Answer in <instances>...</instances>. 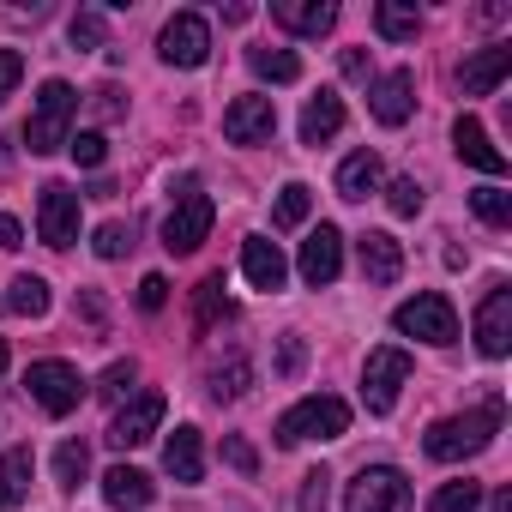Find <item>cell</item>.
Returning <instances> with one entry per match:
<instances>
[{
    "label": "cell",
    "mask_w": 512,
    "mask_h": 512,
    "mask_svg": "<svg viewBox=\"0 0 512 512\" xmlns=\"http://www.w3.org/2000/svg\"><path fill=\"white\" fill-rule=\"evenodd\" d=\"M350 428V404L320 392V398H302L278 416V446H302V440H338Z\"/></svg>",
    "instance_id": "obj_4"
},
{
    "label": "cell",
    "mask_w": 512,
    "mask_h": 512,
    "mask_svg": "<svg viewBox=\"0 0 512 512\" xmlns=\"http://www.w3.org/2000/svg\"><path fill=\"white\" fill-rule=\"evenodd\" d=\"M0 247H7V253H19V247H25V223H19L13 211H0Z\"/></svg>",
    "instance_id": "obj_44"
},
{
    "label": "cell",
    "mask_w": 512,
    "mask_h": 512,
    "mask_svg": "<svg viewBox=\"0 0 512 512\" xmlns=\"http://www.w3.org/2000/svg\"><path fill=\"white\" fill-rule=\"evenodd\" d=\"M344 79H368V55L362 49H344Z\"/></svg>",
    "instance_id": "obj_47"
},
{
    "label": "cell",
    "mask_w": 512,
    "mask_h": 512,
    "mask_svg": "<svg viewBox=\"0 0 512 512\" xmlns=\"http://www.w3.org/2000/svg\"><path fill=\"white\" fill-rule=\"evenodd\" d=\"M338 127H344V97L338 91L308 97V109H302V145H326Z\"/></svg>",
    "instance_id": "obj_23"
},
{
    "label": "cell",
    "mask_w": 512,
    "mask_h": 512,
    "mask_svg": "<svg viewBox=\"0 0 512 512\" xmlns=\"http://www.w3.org/2000/svg\"><path fill=\"white\" fill-rule=\"evenodd\" d=\"M229 314V296H223V278H205L199 290H193V320L199 326H217Z\"/></svg>",
    "instance_id": "obj_33"
},
{
    "label": "cell",
    "mask_w": 512,
    "mask_h": 512,
    "mask_svg": "<svg viewBox=\"0 0 512 512\" xmlns=\"http://www.w3.org/2000/svg\"><path fill=\"white\" fill-rule=\"evenodd\" d=\"M338 272H344V235H338L332 223H320V229L302 241V278H308L314 290H326V284H338Z\"/></svg>",
    "instance_id": "obj_15"
},
{
    "label": "cell",
    "mask_w": 512,
    "mask_h": 512,
    "mask_svg": "<svg viewBox=\"0 0 512 512\" xmlns=\"http://www.w3.org/2000/svg\"><path fill=\"white\" fill-rule=\"evenodd\" d=\"M97 115H103V121H121V115H127V109H121V91H115V85H103V91H97Z\"/></svg>",
    "instance_id": "obj_45"
},
{
    "label": "cell",
    "mask_w": 512,
    "mask_h": 512,
    "mask_svg": "<svg viewBox=\"0 0 512 512\" xmlns=\"http://www.w3.org/2000/svg\"><path fill=\"white\" fill-rule=\"evenodd\" d=\"M67 37H73V49H103V13H73V25H67Z\"/></svg>",
    "instance_id": "obj_37"
},
{
    "label": "cell",
    "mask_w": 512,
    "mask_h": 512,
    "mask_svg": "<svg viewBox=\"0 0 512 512\" xmlns=\"http://www.w3.org/2000/svg\"><path fill=\"white\" fill-rule=\"evenodd\" d=\"M344 512H410V476L392 464H362L344 494Z\"/></svg>",
    "instance_id": "obj_5"
},
{
    "label": "cell",
    "mask_w": 512,
    "mask_h": 512,
    "mask_svg": "<svg viewBox=\"0 0 512 512\" xmlns=\"http://www.w3.org/2000/svg\"><path fill=\"white\" fill-rule=\"evenodd\" d=\"M67 151H73V163H79V169H103L109 139H103V133H79V139H67Z\"/></svg>",
    "instance_id": "obj_38"
},
{
    "label": "cell",
    "mask_w": 512,
    "mask_h": 512,
    "mask_svg": "<svg viewBox=\"0 0 512 512\" xmlns=\"http://www.w3.org/2000/svg\"><path fill=\"white\" fill-rule=\"evenodd\" d=\"M241 272H247V284L253 290H284V278H290V260H284V247L278 241H266V235H247L241 241Z\"/></svg>",
    "instance_id": "obj_16"
},
{
    "label": "cell",
    "mask_w": 512,
    "mask_h": 512,
    "mask_svg": "<svg viewBox=\"0 0 512 512\" xmlns=\"http://www.w3.org/2000/svg\"><path fill=\"white\" fill-rule=\"evenodd\" d=\"M133 380H139V362H109V368H103V380H97V398L121 404V398L133 392Z\"/></svg>",
    "instance_id": "obj_34"
},
{
    "label": "cell",
    "mask_w": 512,
    "mask_h": 512,
    "mask_svg": "<svg viewBox=\"0 0 512 512\" xmlns=\"http://www.w3.org/2000/svg\"><path fill=\"white\" fill-rule=\"evenodd\" d=\"M37 235L49 247H73L79 241V193L67 181H49L43 199H37Z\"/></svg>",
    "instance_id": "obj_10"
},
{
    "label": "cell",
    "mask_w": 512,
    "mask_h": 512,
    "mask_svg": "<svg viewBox=\"0 0 512 512\" xmlns=\"http://www.w3.org/2000/svg\"><path fill=\"white\" fill-rule=\"evenodd\" d=\"M476 350H482L488 362H500V356L512 350V290H506V284H494V290L482 296V308H476Z\"/></svg>",
    "instance_id": "obj_13"
},
{
    "label": "cell",
    "mask_w": 512,
    "mask_h": 512,
    "mask_svg": "<svg viewBox=\"0 0 512 512\" xmlns=\"http://www.w3.org/2000/svg\"><path fill=\"white\" fill-rule=\"evenodd\" d=\"M211 217H217L211 193H205L193 175H181V181H175V205H169V217H163V247H169V253H199L205 235H211Z\"/></svg>",
    "instance_id": "obj_2"
},
{
    "label": "cell",
    "mask_w": 512,
    "mask_h": 512,
    "mask_svg": "<svg viewBox=\"0 0 512 512\" xmlns=\"http://www.w3.org/2000/svg\"><path fill=\"white\" fill-rule=\"evenodd\" d=\"M163 302H169V278H163V272H145V278H139V308H145V314H163Z\"/></svg>",
    "instance_id": "obj_41"
},
{
    "label": "cell",
    "mask_w": 512,
    "mask_h": 512,
    "mask_svg": "<svg viewBox=\"0 0 512 512\" xmlns=\"http://www.w3.org/2000/svg\"><path fill=\"white\" fill-rule=\"evenodd\" d=\"M482 506V482H440L434 488V500H428V512H476Z\"/></svg>",
    "instance_id": "obj_29"
},
{
    "label": "cell",
    "mask_w": 512,
    "mask_h": 512,
    "mask_svg": "<svg viewBox=\"0 0 512 512\" xmlns=\"http://www.w3.org/2000/svg\"><path fill=\"white\" fill-rule=\"evenodd\" d=\"M7 308L13 314H49V284L43 278H13V290H7Z\"/></svg>",
    "instance_id": "obj_32"
},
{
    "label": "cell",
    "mask_w": 512,
    "mask_h": 512,
    "mask_svg": "<svg viewBox=\"0 0 512 512\" xmlns=\"http://www.w3.org/2000/svg\"><path fill=\"white\" fill-rule=\"evenodd\" d=\"M392 326H398L404 338H422V344H458V308H452L440 290L410 296V302L392 314Z\"/></svg>",
    "instance_id": "obj_6"
},
{
    "label": "cell",
    "mask_w": 512,
    "mask_h": 512,
    "mask_svg": "<svg viewBox=\"0 0 512 512\" xmlns=\"http://www.w3.org/2000/svg\"><path fill=\"white\" fill-rule=\"evenodd\" d=\"M452 145H458V157H464L470 169H482V175H506V151L482 133L476 115H458V121H452Z\"/></svg>",
    "instance_id": "obj_17"
},
{
    "label": "cell",
    "mask_w": 512,
    "mask_h": 512,
    "mask_svg": "<svg viewBox=\"0 0 512 512\" xmlns=\"http://www.w3.org/2000/svg\"><path fill=\"white\" fill-rule=\"evenodd\" d=\"M25 386H31V398H37L49 416H73V410H79V398H85V380H79V368H73V362H31Z\"/></svg>",
    "instance_id": "obj_8"
},
{
    "label": "cell",
    "mask_w": 512,
    "mask_h": 512,
    "mask_svg": "<svg viewBox=\"0 0 512 512\" xmlns=\"http://www.w3.org/2000/svg\"><path fill=\"white\" fill-rule=\"evenodd\" d=\"M494 512H512V488H494V500H488Z\"/></svg>",
    "instance_id": "obj_48"
},
{
    "label": "cell",
    "mask_w": 512,
    "mask_h": 512,
    "mask_svg": "<svg viewBox=\"0 0 512 512\" xmlns=\"http://www.w3.org/2000/svg\"><path fill=\"white\" fill-rule=\"evenodd\" d=\"M73 115H79V91H73L67 79H49V85L37 91V109H31V121H25V145H31V157H49V151H61V145H67V127H73Z\"/></svg>",
    "instance_id": "obj_3"
},
{
    "label": "cell",
    "mask_w": 512,
    "mask_h": 512,
    "mask_svg": "<svg viewBox=\"0 0 512 512\" xmlns=\"http://www.w3.org/2000/svg\"><path fill=\"white\" fill-rule=\"evenodd\" d=\"M85 470H91L85 440H61V446H55V482H61V488H79V482H85Z\"/></svg>",
    "instance_id": "obj_30"
},
{
    "label": "cell",
    "mask_w": 512,
    "mask_h": 512,
    "mask_svg": "<svg viewBox=\"0 0 512 512\" xmlns=\"http://www.w3.org/2000/svg\"><path fill=\"white\" fill-rule=\"evenodd\" d=\"M31 470H37V452L31 446H13L7 458H0V512H13L31 494Z\"/></svg>",
    "instance_id": "obj_24"
},
{
    "label": "cell",
    "mask_w": 512,
    "mask_h": 512,
    "mask_svg": "<svg viewBox=\"0 0 512 512\" xmlns=\"http://www.w3.org/2000/svg\"><path fill=\"white\" fill-rule=\"evenodd\" d=\"M91 247H97V260H121L133 241H127V229H121V223H103V229L91 235Z\"/></svg>",
    "instance_id": "obj_40"
},
{
    "label": "cell",
    "mask_w": 512,
    "mask_h": 512,
    "mask_svg": "<svg viewBox=\"0 0 512 512\" xmlns=\"http://www.w3.org/2000/svg\"><path fill=\"white\" fill-rule=\"evenodd\" d=\"M0 374H7V338H0Z\"/></svg>",
    "instance_id": "obj_49"
},
{
    "label": "cell",
    "mask_w": 512,
    "mask_h": 512,
    "mask_svg": "<svg viewBox=\"0 0 512 512\" xmlns=\"http://www.w3.org/2000/svg\"><path fill=\"white\" fill-rule=\"evenodd\" d=\"M247 392V362L235 356L229 368H211V398H241Z\"/></svg>",
    "instance_id": "obj_39"
},
{
    "label": "cell",
    "mask_w": 512,
    "mask_h": 512,
    "mask_svg": "<svg viewBox=\"0 0 512 512\" xmlns=\"http://www.w3.org/2000/svg\"><path fill=\"white\" fill-rule=\"evenodd\" d=\"M223 458H229V464H235L241 476H253V470H260V452H253V446H247L241 434H229V440H223Z\"/></svg>",
    "instance_id": "obj_43"
},
{
    "label": "cell",
    "mask_w": 512,
    "mask_h": 512,
    "mask_svg": "<svg viewBox=\"0 0 512 512\" xmlns=\"http://www.w3.org/2000/svg\"><path fill=\"white\" fill-rule=\"evenodd\" d=\"M151 476L145 470H133V464H115V470H103V500L109 506H121V512H139V506H151Z\"/></svg>",
    "instance_id": "obj_21"
},
{
    "label": "cell",
    "mask_w": 512,
    "mask_h": 512,
    "mask_svg": "<svg viewBox=\"0 0 512 512\" xmlns=\"http://www.w3.org/2000/svg\"><path fill=\"white\" fill-rule=\"evenodd\" d=\"M380 157L374 151H350L344 163H338V193L344 199H368V193H380Z\"/></svg>",
    "instance_id": "obj_25"
},
{
    "label": "cell",
    "mask_w": 512,
    "mask_h": 512,
    "mask_svg": "<svg viewBox=\"0 0 512 512\" xmlns=\"http://www.w3.org/2000/svg\"><path fill=\"white\" fill-rule=\"evenodd\" d=\"M302 356H308V350H302V338L290 332V338H284V356H278V368H284V374H302Z\"/></svg>",
    "instance_id": "obj_46"
},
{
    "label": "cell",
    "mask_w": 512,
    "mask_h": 512,
    "mask_svg": "<svg viewBox=\"0 0 512 512\" xmlns=\"http://www.w3.org/2000/svg\"><path fill=\"white\" fill-rule=\"evenodd\" d=\"M374 31H380L386 43H410V37L422 31V13H416V7H398V0H380V7H374Z\"/></svg>",
    "instance_id": "obj_26"
},
{
    "label": "cell",
    "mask_w": 512,
    "mask_h": 512,
    "mask_svg": "<svg viewBox=\"0 0 512 512\" xmlns=\"http://www.w3.org/2000/svg\"><path fill=\"white\" fill-rule=\"evenodd\" d=\"M163 392H139V398H127L121 410H115V422H109V446H121V452H133V446H145L157 428H163Z\"/></svg>",
    "instance_id": "obj_11"
},
{
    "label": "cell",
    "mask_w": 512,
    "mask_h": 512,
    "mask_svg": "<svg viewBox=\"0 0 512 512\" xmlns=\"http://www.w3.org/2000/svg\"><path fill=\"white\" fill-rule=\"evenodd\" d=\"M163 470L175 476V482H199L205 476V440H199V428H175L169 440H163Z\"/></svg>",
    "instance_id": "obj_20"
},
{
    "label": "cell",
    "mask_w": 512,
    "mask_h": 512,
    "mask_svg": "<svg viewBox=\"0 0 512 512\" xmlns=\"http://www.w3.org/2000/svg\"><path fill=\"white\" fill-rule=\"evenodd\" d=\"M308 211H314V187L308 181H290L278 193V205H272V223L278 229H296V223H308Z\"/></svg>",
    "instance_id": "obj_28"
},
{
    "label": "cell",
    "mask_w": 512,
    "mask_h": 512,
    "mask_svg": "<svg viewBox=\"0 0 512 512\" xmlns=\"http://www.w3.org/2000/svg\"><path fill=\"white\" fill-rule=\"evenodd\" d=\"M404 380H410V356H404L398 344H380V350H368V368H362V404H368L374 416H386V410L398 404Z\"/></svg>",
    "instance_id": "obj_7"
},
{
    "label": "cell",
    "mask_w": 512,
    "mask_h": 512,
    "mask_svg": "<svg viewBox=\"0 0 512 512\" xmlns=\"http://www.w3.org/2000/svg\"><path fill=\"white\" fill-rule=\"evenodd\" d=\"M470 205H476V217H482L488 229H506V223H512V193H506V187H476Z\"/></svg>",
    "instance_id": "obj_31"
},
{
    "label": "cell",
    "mask_w": 512,
    "mask_h": 512,
    "mask_svg": "<svg viewBox=\"0 0 512 512\" xmlns=\"http://www.w3.org/2000/svg\"><path fill=\"white\" fill-rule=\"evenodd\" d=\"M278 133V103L272 97H235L223 109V139L229 145H266Z\"/></svg>",
    "instance_id": "obj_12"
},
{
    "label": "cell",
    "mask_w": 512,
    "mask_h": 512,
    "mask_svg": "<svg viewBox=\"0 0 512 512\" xmlns=\"http://www.w3.org/2000/svg\"><path fill=\"white\" fill-rule=\"evenodd\" d=\"M356 253H362V278H368V284H392V278L404 272V247H398V235H386V229H368V235L356 241Z\"/></svg>",
    "instance_id": "obj_18"
},
{
    "label": "cell",
    "mask_w": 512,
    "mask_h": 512,
    "mask_svg": "<svg viewBox=\"0 0 512 512\" xmlns=\"http://www.w3.org/2000/svg\"><path fill=\"white\" fill-rule=\"evenodd\" d=\"M386 205H392V217H416V211H422V181H416V175H398V181L386 187Z\"/></svg>",
    "instance_id": "obj_35"
},
{
    "label": "cell",
    "mask_w": 512,
    "mask_h": 512,
    "mask_svg": "<svg viewBox=\"0 0 512 512\" xmlns=\"http://www.w3.org/2000/svg\"><path fill=\"white\" fill-rule=\"evenodd\" d=\"M494 434H500V398H488L482 410H464V416H440L434 428H428V458H440V464H458V458H476V452H488L494 446Z\"/></svg>",
    "instance_id": "obj_1"
},
{
    "label": "cell",
    "mask_w": 512,
    "mask_h": 512,
    "mask_svg": "<svg viewBox=\"0 0 512 512\" xmlns=\"http://www.w3.org/2000/svg\"><path fill=\"white\" fill-rule=\"evenodd\" d=\"M157 55H163L169 67H205V61H211V25H205L199 13H175V19L163 25V37H157Z\"/></svg>",
    "instance_id": "obj_9"
},
{
    "label": "cell",
    "mask_w": 512,
    "mask_h": 512,
    "mask_svg": "<svg viewBox=\"0 0 512 512\" xmlns=\"http://www.w3.org/2000/svg\"><path fill=\"white\" fill-rule=\"evenodd\" d=\"M247 67L260 79H272V85H296L302 79V61L290 49H247Z\"/></svg>",
    "instance_id": "obj_27"
},
{
    "label": "cell",
    "mask_w": 512,
    "mask_h": 512,
    "mask_svg": "<svg viewBox=\"0 0 512 512\" xmlns=\"http://www.w3.org/2000/svg\"><path fill=\"white\" fill-rule=\"evenodd\" d=\"M512 73V49H482V55H470L464 61V97H488V91H500V79Z\"/></svg>",
    "instance_id": "obj_22"
},
{
    "label": "cell",
    "mask_w": 512,
    "mask_h": 512,
    "mask_svg": "<svg viewBox=\"0 0 512 512\" xmlns=\"http://www.w3.org/2000/svg\"><path fill=\"white\" fill-rule=\"evenodd\" d=\"M19 79H25V55L19 49H0V103L19 91Z\"/></svg>",
    "instance_id": "obj_42"
},
{
    "label": "cell",
    "mask_w": 512,
    "mask_h": 512,
    "mask_svg": "<svg viewBox=\"0 0 512 512\" xmlns=\"http://www.w3.org/2000/svg\"><path fill=\"white\" fill-rule=\"evenodd\" d=\"M326 500H332V470H308V476H302L296 512H326Z\"/></svg>",
    "instance_id": "obj_36"
},
{
    "label": "cell",
    "mask_w": 512,
    "mask_h": 512,
    "mask_svg": "<svg viewBox=\"0 0 512 512\" xmlns=\"http://www.w3.org/2000/svg\"><path fill=\"white\" fill-rule=\"evenodd\" d=\"M368 103H374V121L380 127H404L410 109H416V73L410 67H392L368 85Z\"/></svg>",
    "instance_id": "obj_14"
},
{
    "label": "cell",
    "mask_w": 512,
    "mask_h": 512,
    "mask_svg": "<svg viewBox=\"0 0 512 512\" xmlns=\"http://www.w3.org/2000/svg\"><path fill=\"white\" fill-rule=\"evenodd\" d=\"M272 19L284 31H296V37H326L338 25V7H332V0H278Z\"/></svg>",
    "instance_id": "obj_19"
}]
</instances>
